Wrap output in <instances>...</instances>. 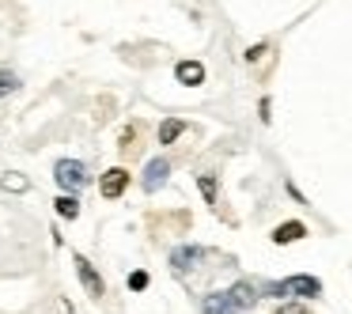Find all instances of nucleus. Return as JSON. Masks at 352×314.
I'll list each match as a JSON object with an SVG mask.
<instances>
[{
	"label": "nucleus",
	"mask_w": 352,
	"mask_h": 314,
	"mask_svg": "<svg viewBox=\"0 0 352 314\" xmlns=\"http://www.w3.org/2000/svg\"><path fill=\"white\" fill-rule=\"evenodd\" d=\"M54 205H57V212H61L65 220H76V216H80V201L72 197V193H65V197H57Z\"/></svg>",
	"instance_id": "obj_11"
},
{
	"label": "nucleus",
	"mask_w": 352,
	"mask_h": 314,
	"mask_svg": "<svg viewBox=\"0 0 352 314\" xmlns=\"http://www.w3.org/2000/svg\"><path fill=\"white\" fill-rule=\"evenodd\" d=\"M254 303H258L254 284L239 280V284H231L228 291H212V295L205 299V314H243V311H250Z\"/></svg>",
	"instance_id": "obj_1"
},
{
	"label": "nucleus",
	"mask_w": 352,
	"mask_h": 314,
	"mask_svg": "<svg viewBox=\"0 0 352 314\" xmlns=\"http://www.w3.org/2000/svg\"><path fill=\"white\" fill-rule=\"evenodd\" d=\"M129 288L133 291H144L148 288V273H140V269H137V273H129Z\"/></svg>",
	"instance_id": "obj_14"
},
{
	"label": "nucleus",
	"mask_w": 352,
	"mask_h": 314,
	"mask_svg": "<svg viewBox=\"0 0 352 314\" xmlns=\"http://www.w3.org/2000/svg\"><path fill=\"white\" fill-rule=\"evenodd\" d=\"M54 178H57V186H65V190H84L87 186V167L80 159H57Z\"/></svg>",
	"instance_id": "obj_3"
},
{
	"label": "nucleus",
	"mask_w": 352,
	"mask_h": 314,
	"mask_svg": "<svg viewBox=\"0 0 352 314\" xmlns=\"http://www.w3.org/2000/svg\"><path fill=\"white\" fill-rule=\"evenodd\" d=\"M76 273H80V284H84V288L91 291L95 299H102V291H107V284H102V276L95 273V265L84 258V254H76Z\"/></svg>",
	"instance_id": "obj_6"
},
{
	"label": "nucleus",
	"mask_w": 352,
	"mask_h": 314,
	"mask_svg": "<svg viewBox=\"0 0 352 314\" xmlns=\"http://www.w3.org/2000/svg\"><path fill=\"white\" fill-rule=\"evenodd\" d=\"M201 261H205V250H201V246H178V250L170 254V269H175V273H193Z\"/></svg>",
	"instance_id": "obj_5"
},
{
	"label": "nucleus",
	"mask_w": 352,
	"mask_h": 314,
	"mask_svg": "<svg viewBox=\"0 0 352 314\" xmlns=\"http://www.w3.org/2000/svg\"><path fill=\"white\" fill-rule=\"evenodd\" d=\"M182 133H186V122H178V117H167V122L160 125V144H175Z\"/></svg>",
	"instance_id": "obj_10"
},
{
	"label": "nucleus",
	"mask_w": 352,
	"mask_h": 314,
	"mask_svg": "<svg viewBox=\"0 0 352 314\" xmlns=\"http://www.w3.org/2000/svg\"><path fill=\"white\" fill-rule=\"evenodd\" d=\"M269 295H322L318 276H288L280 284H269Z\"/></svg>",
	"instance_id": "obj_2"
},
{
	"label": "nucleus",
	"mask_w": 352,
	"mask_h": 314,
	"mask_svg": "<svg viewBox=\"0 0 352 314\" xmlns=\"http://www.w3.org/2000/svg\"><path fill=\"white\" fill-rule=\"evenodd\" d=\"M276 314H311V311H307V306H299V303H284Z\"/></svg>",
	"instance_id": "obj_16"
},
{
	"label": "nucleus",
	"mask_w": 352,
	"mask_h": 314,
	"mask_svg": "<svg viewBox=\"0 0 352 314\" xmlns=\"http://www.w3.org/2000/svg\"><path fill=\"white\" fill-rule=\"evenodd\" d=\"M175 76H178V84L197 87V84H205V65H201V61H182L175 69Z\"/></svg>",
	"instance_id": "obj_8"
},
{
	"label": "nucleus",
	"mask_w": 352,
	"mask_h": 314,
	"mask_svg": "<svg viewBox=\"0 0 352 314\" xmlns=\"http://www.w3.org/2000/svg\"><path fill=\"white\" fill-rule=\"evenodd\" d=\"M167 175H170V163L163 159V155H160V159H148V167H144V190L155 193L163 182H167Z\"/></svg>",
	"instance_id": "obj_7"
},
{
	"label": "nucleus",
	"mask_w": 352,
	"mask_h": 314,
	"mask_svg": "<svg viewBox=\"0 0 352 314\" xmlns=\"http://www.w3.org/2000/svg\"><path fill=\"white\" fill-rule=\"evenodd\" d=\"M4 190H27V178H16V175H8V178H4Z\"/></svg>",
	"instance_id": "obj_15"
},
{
	"label": "nucleus",
	"mask_w": 352,
	"mask_h": 314,
	"mask_svg": "<svg viewBox=\"0 0 352 314\" xmlns=\"http://www.w3.org/2000/svg\"><path fill=\"white\" fill-rule=\"evenodd\" d=\"M19 87V76L16 72H0V99H4V95H12Z\"/></svg>",
	"instance_id": "obj_13"
},
{
	"label": "nucleus",
	"mask_w": 352,
	"mask_h": 314,
	"mask_svg": "<svg viewBox=\"0 0 352 314\" xmlns=\"http://www.w3.org/2000/svg\"><path fill=\"white\" fill-rule=\"evenodd\" d=\"M197 186H201V193H205L208 205H216V178H212V175H201Z\"/></svg>",
	"instance_id": "obj_12"
},
{
	"label": "nucleus",
	"mask_w": 352,
	"mask_h": 314,
	"mask_svg": "<svg viewBox=\"0 0 352 314\" xmlns=\"http://www.w3.org/2000/svg\"><path fill=\"white\" fill-rule=\"evenodd\" d=\"M307 235V227L299 220H288V223H280V227L273 231V243L276 246H288V243H296V238H303Z\"/></svg>",
	"instance_id": "obj_9"
},
{
	"label": "nucleus",
	"mask_w": 352,
	"mask_h": 314,
	"mask_svg": "<svg viewBox=\"0 0 352 314\" xmlns=\"http://www.w3.org/2000/svg\"><path fill=\"white\" fill-rule=\"evenodd\" d=\"M99 190H102V197H107V201L122 197V193L129 190V170H125V167H110L107 175H102Z\"/></svg>",
	"instance_id": "obj_4"
}]
</instances>
